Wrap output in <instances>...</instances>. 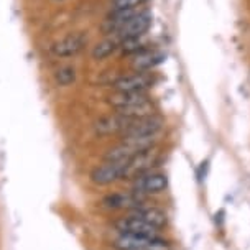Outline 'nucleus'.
I'll return each instance as SVG.
<instances>
[{
    "label": "nucleus",
    "mask_w": 250,
    "mask_h": 250,
    "mask_svg": "<svg viewBox=\"0 0 250 250\" xmlns=\"http://www.w3.org/2000/svg\"><path fill=\"white\" fill-rule=\"evenodd\" d=\"M160 155H162V151L155 145L151 148H146L144 151H140V153H137L135 156H132L125 163L124 180H135L137 176L151 171L156 167V163H158Z\"/></svg>",
    "instance_id": "f257e3e1"
},
{
    "label": "nucleus",
    "mask_w": 250,
    "mask_h": 250,
    "mask_svg": "<svg viewBox=\"0 0 250 250\" xmlns=\"http://www.w3.org/2000/svg\"><path fill=\"white\" fill-rule=\"evenodd\" d=\"M148 203L146 196H142L135 191H119V193L107 194L101 201V208L107 211H135L138 208H144Z\"/></svg>",
    "instance_id": "f03ea898"
},
{
    "label": "nucleus",
    "mask_w": 250,
    "mask_h": 250,
    "mask_svg": "<svg viewBox=\"0 0 250 250\" xmlns=\"http://www.w3.org/2000/svg\"><path fill=\"white\" fill-rule=\"evenodd\" d=\"M115 250H165L167 242L160 237H145V235L120 234L114 240Z\"/></svg>",
    "instance_id": "7ed1b4c3"
},
{
    "label": "nucleus",
    "mask_w": 250,
    "mask_h": 250,
    "mask_svg": "<svg viewBox=\"0 0 250 250\" xmlns=\"http://www.w3.org/2000/svg\"><path fill=\"white\" fill-rule=\"evenodd\" d=\"M168 188V176L165 173H156L148 171L145 175L137 176L135 180H132V191L142 194V196H151L163 193Z\"/></svg>",
    "instance_id": "20e7f679"
},
{
    "label": "nucleus",
    "mask_w": 250,
    "mask_h": 250,
    "mask_svg": "<svg viewBox=\"0 0 250 250\" xmlns=\"http://www.w3.org/2000/svg\"><path fill=\"white\" fill-rule=\"evenodd\" d=\"M87 44V37L83 31H76V33L66 35L64 38L58 40L50 46V51L56 58H69L79 55Z\"/></svg>",
    "instance_id": "39448f33"
},
{
    "label": "nucleus",
    "mask_w": 250,
    "mask_h": 250,
    "mask_svg": "<svg viewBox=\"0 0 250 250\" xmlns=\"http://www.w3.org/2000/svg\"><path fill=\"white\" fill-rule=\"evenodd\" d=\"M112 226L117 229L120 234H132V235H145V237H160L158 227L150 226L148 222L137 219L133 216H124L112 222Z\"/></svg>",
    "instance_id": "423d86ee"
},
{
    "label": "nucleus",
    "mask_w": 250,
    "mask_h": 250,
    "mask_svg": "<svg viewBox=\"0 0 250 250\" xmlns=\"http://www.w3.org/2000/svg\"><path fill=\"white\" fill-rule=\"evenodd\" d=\"M155 78L148 71H135L133 74L122 76L112 84L115 92H142L151 87Z\"/></svg>",
    "instance_id": "0eeeda50"
},
{
    "label": "nucleus",
    "mask_w": 250,
    "mask_h": 250,
    "mask_svg": "<svg viewBox=\"0 0 250 250\" xmlns=\"http://www.w3.org/2000/svg\"><path fill=\"white\" fill-rule=\"evenodd\" d=\"M163 119L160 115H151V117L138 119L128 125L122 132V138H132V137H148V135H158L163 128Z\"/></svg>",
    "instance_id": "6e6552de"
},
{
    "label": "nucleus",
    "mask_w": 250,
    "mask_h": 250,
    "mask_svg": "<svg viewBox=\"0 0 250 250\" xmlns=\"http://www.w3.org/2000/svg\"><path fill=\"white\" fill-rule=\"evenodd\" d=\"M127 162H105L101 167L94 168L91 173L92 183L99 186H109L112 183L124 180V169Z\"/></svg>",
    "instance_id": "1a4fd4ad"
},
{
    "label": "nucleus",
    "mask_w": 250,
    "mask_h": 250,
    "mask_svg": "<svg viewBox=\"0 0 250 250\" xmlns=\"http://www.w3.org/2000/svg\"><path fill=\"white\" fill-rule=\"evenodd\" d=\"M150 26H151V15L148 12H140V13H137L133 19L128 20L127 23L115 33V37H117L120 42L128 40V38L144 37Z\"/></svg>",
    "instance_id": "9d476101"
},
{
    "label": "nucleus",
    "mask_w": 250,
    "mask_h": 250,
    "mask_svg": "<svg viewBox=\"0 0 250 250\" xmlns=\"http://www.w3.org/2000/svg\"><path fill=\"white\" fill-rule=\"evenodd\" d=\"M132 122L133 120L124 117L122 114L115 112V114L105 115V117L97 120L96 125H94V130H96V133H99V135H115V133L122 135V132Z\"/></svg>",
    "instance_id": "9b49d317"
},
{
    "label": "nucleus",
    "mask_w": 250,
    "mask_h": 250,
    "mask_svg": "<svg viewBox=\"0 0 250 250\" xmlns=\"http://www.w3.org/2000/svg\"><path fill=\"white\" fill-rule=\"evenodd\" d=\"M163 61H165V55L162 51L146 48V50L133 55L130 66L133 71H151L155 66L162 64Z\"/></svg>",
    "instance_id": "f8f14e48"
},
{
    "label": "nucleus",
    "mask_w": 250,
    "mask_h": 250,
    "mask_svg": "<svg viewBox=\"0 0 250 250\" xmlns=\"http://www.w3.org/2000/svg\"><path fill=\"white\" fill-rule=\"evenodd\" d=\"M130 216L137 217V219H142V221L148 222L150 226L158 227V229H163L168 222V216L163 209L155 208V206H148V204L144 208L135 209V211H130Z\"/></svg>",
    "instance_id": "ddd939ff"
},
{
    "label": "nucleus",
    "mask_w": 250,
    "mask_h": 250,
    "mask_svg": "<svg viewBox=\"0 0 250 250\" xmlns=\"http://www.w3.org/2000/svg\"><path fill=\"white\" fill-rule=\"evenodd\" d=\"M115 112L122 114L124 117H127L130 120H138V119H145V117H151V115H155L156 114V107L150 99H146L144 102H138V104H133L130 107L117 109Z\"/></svg>",
    "instance_id": "4468645a"
},
{
    "label": "nucleus",
    "mask_w": 250,
    "mask_h": 250,
    "mask_svg": "<svg viewBox=\"0 0 250 250\" xmlns=\"http://www.w3.org/2000/svg\"><path fill=\"white\" fill-rule=\"evenodd\" d=\"M146 99H150L146 96V91L142 92H115L109 97V104L117 109H124V107H130L133 104H138V102H144Z\"/></svg>",
    "instance_id": "2eb2a0df"
},
{
    "label": "nucleus",
    "mask_w": 250,
    "mask_h": 250,
    "mask_svg": "<svg viewBox=\"0 0 250 250\" xmlns=\"http://www.w3.org/2000/svg\"><path fill=\"white\" fill-rule=\"evenodd\" d=\"M120 43H122V42H120L115 35H112L110 38L102 40V42H99L96 46L92 48V58H94V60H97V61L105 60V58H109L110 55H114L117 50H120Z\"/></svg>",
    "instance_id": "dca6fc26"
},
{
    "label": "nucleus",
    "mask_w": 250,
    "mask_h": 250,
    "mask_svg": "<svg viewBox=\"0 0 250 250\" xmlns=\"http://www.w3.org/2000/svg\"><path fill=\"white\" fill-rule=\"evenodd\" d=\"M144 37H145V35H144ZM144 37L124 40V42L120 43V50H122L125 55H137V53L146 50V48H148V44H146V42H144Z\"/></svg>",
    "instance_id": "f3484780"
},
{
    "label": "nucleus",
    "mask_w": 250,
    "mask_h": 250,
    "mask_svg": "<svg viewBox=\"0 0 250 250\" xmlns=\"http://www.w3.org/2000/svg\"><path fill=\"white\" fill-rule=\"evenodd\" d=\"M55 81L58 83V86H69L76 81V69L71 66H64V68L58 69L55 74Z\"/></svg>",
    "instance_id": "a211bd4d"
},
{
    "label": "nucleus",
    "mask_w": 250,
    "mask_h": 250,
    "mask_svg": "<svg viewBox=\"0 0 250 250\" xmlns=\"http://www.w3.org/2000/svg\"><path fill=\"white\" fill-rule=\"evenodd\" d=\"M148 0H114L112 10H125V8H140Z\"/></svg>",
    "instance_id": "6ab92c4d"
}]
</instances>
